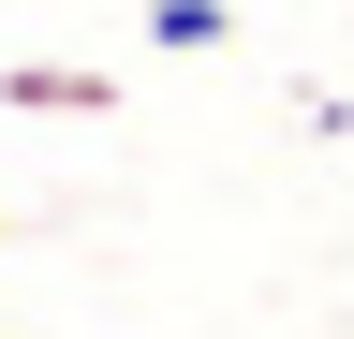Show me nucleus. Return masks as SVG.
Returning <instances> with one entry per match:
<instances>
[{"label":"nucleus","mask_w":354,"mask_h":339,"mask_svg":"<svg viewBox=\"0 0 354 339\" xmlns=\"http://www.w3.org/2000/svg\"><path fill=\"white\" fill-rule=\"evenodd\" d=\"M148 45H177V59H207V45H236V15H221V0H148Z\"/></svg>","instance_id":"2"},{"label":"nucleus","mask_w":354,"mask_h":339,"mask_svg":"<svg viewBox=\"0 0 354 339\" xmlns=\"http://www.w3.org/2000/svg\"><path fill=\"white\" fill-rule=\"evenodd\" d=\"M0 104H30V118H88V104H104V74H74V59H15V74H0Z\"/></svg>","instance_id":"1"}]
</instances>
